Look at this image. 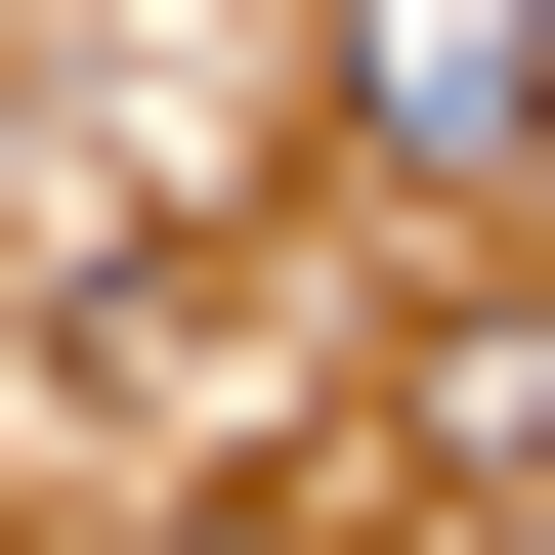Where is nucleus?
Segmentation results:
<instances>
[{"label": "nucleus", "instance_id": "obj_1", "mask_svg": "<svg viewBox=\"0 0 555 555\" xmlns=\"http://www.w3.org/2000/svg\"><path fill=\"white\" fill-rule=\"evenodd\" d=\"M343 129H385V171H513V129H555V0H343Z\"/></svg>", "mask_w": 555, "mask_h": 555}, {"label": "nucleus", "instance_id": "obj_2", "mask_svg": "<svg viewBox=\"0 0 555 555\" xmlns=\"http://www.w3.org/2000/svg\"><path fill=\"white\" fill-rule=\"evenodd\" d=\"M214 555H343V513H214Z\"/></svg>", "mask_w": 555, "mask_h": 555}]
</instances>
